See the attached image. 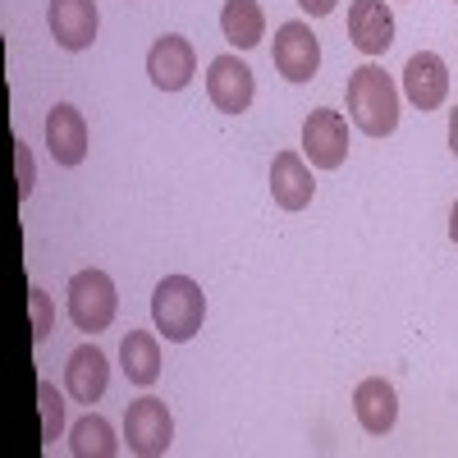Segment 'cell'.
<instances>
[{
  "mask_svg": "<svg viewBox=\"0 0 458 458\" xmlns=\"http://www.w3.org/2000/svg\"><path fill=\"white\" fill-rule=\"evenodd\" d=\"M349 120L367 138H390L399 129V88L380 64H362L349 73Z\"/></svg>",
  "mask_w": 458,
  "mask_h": 458,
  "instance_id": "obj_1",
  "label": "cell"
},
{
  "mask_svg": "<svg viewBox=\"0 0 458 458\" xmlns=\"http://www.w3.org/2000/svg\"><path fill=\"white\" fill-rule=\"evenodd\" d=\"M202 317H207V293L198 289V280L165 276L151 293V321H157V335H165L170 344H188L202 330Z\"/></svg>",
  "mask_w": 458,
  "mask_h": 458,
  "instance_id": "obj_2",
  "label": "cell"
},
{
  "mask_svg": "<svg viewBox=\"0 0 458 458\" xmlns=\"http://www.w3.org/2000/svg\"><path fill=\"white\" fill-rule=\"evenodd\" d=\"M114 308H120V293H114V280L106 271H79L69 280V321L97 335L114 321Z\"/></svg>",
  "mask_w": 458,
  "mask_h": 458,
  "instance_id": "obj_3",
  "label": "cell"
},
{
  "mask_svg": "<svg viewBox=\"0 0 458 458\" xmlns=\"http://www.w3.org/2000/svg\"><path fill=\"white\" fill-rule=\"evenodd\" d=\"M124 440H129V454H138V458H157V454H165L170 440H174L170 408H165L161 399H151V394L133 399L129 412H124Z\"/></svg>",
  "mask_w": 458,
  "mask_h": 458,
  "instance_id": "obj_4",
  "label": "cell"
},
{
  "mask_svg": "<svg viewBox=\"0 0 458 458\" xmlns=\"http://www.w3.org/2000/svg\"><path fill=\"white\" fill-rule=\"evenodd\" d=\"M147 73H151V83H157L161 92H183L188 83H193V73H198V51L188 37L179 32H165L151 42L147 51Z\"/></svg>",
  "mask_w": 458,
  "mask_h": 458,
  "instance_id": "obj_5",
  "label": "cell"
},
{
  "mask_svg": "<svg viewBox=\"0 0 458 458\" xmlns=\"http://www.w3.org/2000/svg\"><path fill=\"white\" fill-rule=\"evenodd\" d=\"M302 157L317 170H339L349 157V124L339 110H312L302 124Z\"/></svg>",
  "mask_w": 458,
  "mask_h": 458,
  "instance_id": "obj_6",
  "label": "cell"
},
{
  "mask_svg": "<svg viewBox=\"0 0 458 458\" xmlns=\"http://www.w3.org/2000/svg\"><path fill=\"white\" fill-rule=\"evenodd\" d=\"M207 97L216 110L225 114H243L257 97V83H252V69L239 60V55H216L207 64Z\"/></svg>",
  "mask_w": 458,
  "mask_h": 458,
  "instance_id": "obj_7",
  "label": "cell"
},
{
  "mask_svg": "<svg viewBox=\"0 0 458 458\" xmlns=\"http://www.w3.org/2000/svg\"><path fill=\"white\" fill-rule=\"evenodd\" d=\"M271 60H276V69L284 73L289 83H308L312 73H317V64H321V42L312 37L308 23H298V19L293 23H280Z\"/></svg>",
  "mask_w": 458,
  "mask_h": 458,
  "instance_id": "obj_8",
  "label": "cell"
},
{
  "mask_svg": "<svg viewBox=\"0 0 458 458\" xmlns=\"http://www.w3.org/2000/svg\"><path fill=\"white\" fill-rule=\"evenodd\" d=\"M349 42L362 55H386L394 47V14L386 0H353L349 5Z\"/></svg>",
  "mask_w": 458,
  "mask_h": 458,
  "instance_id": "obj_9",
  "label": "cell"
},
{
  "mask_svg": "<svg viewBox=\"0 0 458 458\" xmlns=\"http://www.w3.org/2000/svg\"><path fill=\"white\" fill-rule=\"evenodd\" d=\"M51 37L64 51H88L97 42V0H51Z\"/></svg>",
  "mask_w": 458,
  "mask_h": 458,
  "instance_id": "obj_10",
  "label": "cell"
},
{
  "mask_svg": "<svg viewBox=\"0 0 458 458\" xmlns=\"http://www.w3.org/2000/svg\"><path fill=\"white\" fill-rule=\"evenodd\" d=\"M47 147H51L55 165H79L88 157V120H83L79 106L60 101L47 114Z\"/></svg>",
  "mask_w": 458,
  "mask_h": 458,
  "instance_id": "obj_11",
  "label": "cell"
},
{
  "mask_svg": "<svg viewBox=\"0 0 458 458\" xmlns=\"http://www.w3.org/2000/svg\"><path fill=\"white\" fill-rule=\"evenodd\" d=\"M403 92H408V101L422 114L436 110L449 97V69H445V60L436 51H417L408 60V69H403Z\"/></svg>",
  "mask_w": 458,
  "mask_h": 458,
  "instance_id": "obj_12",
  "label": "cell"
},
{
  "mask_svg": "<svg viewBox=\"0 0 458 458\" xmlns=\"http://www.w3.org/2000/svg\"><path fill=\"white\" fill-rule=\"evenodd\" d=\"M353 412H358V427L367 436H386L394 431L399 422V394L390 380H380V376H367L362 386L353 390Z\"/></svg>",
  "mask_w": 458,
  "mask_h": 458,
  "instance_id": "obj_13",
  "label": "cell"
},
{
  "mask_svg": "<svg viewBox=\"0 0 458 458\" xmlns=\"http://www.w3.org/2000/svg\"><path fill=\"white\" fill-rule=\"evenodd\" d=\"M271 193H276V207H284V211H302L312 202L317 183H312V170H308V161H302L298 151H276V161H271Z\"/></svg>",
  "mask_w": 458,
  "mask_h": 458,
  "instance_id": "obj_14",
  "label": "cell"
},
{
  "mask_svg": "<svg viewBox=\"0 0 458 458\" xmlns=\"http://www.w3.org/2000/svg\"><path fill=\"white\" fill-rule=\"evenodd\" d=\"M64 386L79 403H97L110 386V362L97 344H79V349L69 353V367H64Z\"/></svg>",
  "mask_w": 458,
  "mask_h": 458,
  "instance_id": "obj_15",
  "label": "cell"
},
{
  "mask_svg": "<svg viewBox=\"0 0 458 458\" xmlns=\"http://www.w3.org/2000/svg\"><path fill=\"white\" fill-rule=\"evenodd\" d=\"M120 367L133 386H157L161 376V339L151 330H129L120 344Z\"/></svg>",
  "mask_w": 458,
  "mask_h": 458,
  "instance_id": "obj_16",
  "label": "cell"
},
{
  "mask_svg": "<svg viewBox=\"0 0 458 458\" xmlns=\"http://www.w3.org/2000/svg\"><path fill=\"white\" fill-rule=\"evenodd\" d=\"M220 32H225L229 47L252 51L261 37H266V14H261V5H257V0H225V10H220Z\"/></svg>",
  "mask_w": 458,
  "mask_h": 458,
  "instance_id": "obj_17",
  "label": "cell"
},
{
  "mask_svg": "<svg viewBox=\"0 0 458 458\" xmlns=\"http://www.w3.org/2000/svg\"><path fill=\"white\" fill-rule=\"evenodd\" d=\"M69 454L73 458H114V454H120L114 427L106 422V417L88 412L83 422H73V431H69Z\"/></svg>",
  "mask_w": 458,
  "mask_h": 458,
  "instance_id": "obj_18",
  "label": "cell"
},
{
  "mask_svg": "<svg viewBox=\"0 0 458 458\" xmlns=\"http://www.w3.org/2000/svg\"><path fill=\"white\" fill-rule=\"evenodd\" d=\"M37 403H42V440L51 445L64 431V399H60V390L51 386V380H37Z\"/></svg>",
  "mask_w": 458,
  "mask_h": 458,
  "instance_id": "obj_19",
  "label": "cell"
},
{
  "mask_svg": "<svg viewBox=\"0 0 458 458\" xmlns=\"http://www.w3.org/2000/svg\"><path fill=\"white\" fill-rule=\"evenodd\" d=\"M28 302H32V339L42 344L51 330H55V312H51V293L47 289H28Z\"/></svg>",
  "mask_w": 458,
  "mask_h": 458,
  "instance_id": "obj_20",
  "label": "cell"
},
{
  "mask_svg": "<svg viewBox=\"0 0 458 458\" xmlns=\"http://www.w3.org/2000/svg\"><path fill=\"white\" fill-rule=\"evenodd\" d=\"M14 179H19V202L32 193V183H37V170H32V151H28V142L19 138L14 142Z\"/></svg>",
  "mask_w": 458,
  "mask_h": 458,
  "instance_id": "obj_21",
  "label": "cell"
},
{
  "mask_svg": "<svg viewBox=\"0 0 458 458\" xmlns=\"http://www.w3.org/2000/svg\"><path fill=\"white\" fill-rule=\"evenodd\" d=\"M302 5V14H312V19H326L330 10H335V0H298Z\"/></svg>",
  "mask_w": 458,
  "mask_h": 458,
  "instance_id": "obj_22",
  "label": "cell"
},
{
  "mask_svg": "<svg viewBox=\"0 0 458 458\" xmlns=\"http://www.w3.org/2000/svg\"><path fill=\"white\" fill-rule=\"evenodd\" d=\"M449 151H454V157H458V106L449 110Z\"/></svg>",
  "mask_w": 458,
  "mask_h": 458,
  "instance_id": "obj_23",
  "label": "cell"
},
{
  "mask_svg": "<svg viewBox=\"0 0 458 458\" xmlns=\"http://www.w3.org/2000/svg\"><path fill=\"white\" fill-rule=\"evenodd\" d=\"M449 239L458 243V202H454V211H449Z\"/></svg>",
  "mask_w": 458,
  "mask_h": 458,
  "instance_id": "obj_24",
  "label": "cell"
}]
</instances>
